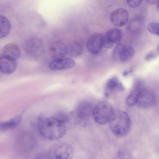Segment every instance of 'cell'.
<instances>
[{
  "label": "cell",
  "mask_w": 159,
  "mask_h": 159,
  "mask_svg": "<svg viewBox=\"0 0 159 159\" xmlns=\"http://www.w3.org/2000/svg\"><path fill=\"white\" fill-rule=\"evenodd\" d=\"M37 127L41 135L51 140H58L66 132V123L55 116L40 118L38 120Z\"/></svg>",
  "instance_id": "6da1fadb"
},
{
  "label": "cell",
  "mask_w": 159,
  "mask_h": 159,
  "mask_svg": "<svg viewBox=\"0 0 159 159\" xmlns=\"http://www.w3.org/2000/svg\"><path fill=\"white\" fill-rule=\"evenodd\" d=\"M109 123L111 131L118 137L125 136L131 129V122L129 116L125 112L121 110L114 111Z\"/></svg>",
  "instance_id": "7a4b0ae2"
},
{
  "label": "cell",
  "mask_w": 159,
  "mask_h": 159,
  "mask_svg": "<svg viewBox=\"0 0 159 159\" xmlns=\"http://www.w3.org/2000/svg\"><path fill=\"white\" fill-rule=\"evenodd\" d=\"M47 153L49 158L70 159L73 157L74 151L69 143L59 141L52 145Z\"/></svg>",
  "instance_id": "3957f363"
},
{
  "label": "cell",
  "mask_w": 159,
  "mask_h": 159,
  "mask_svg": "<svg viewBox=\"0 0 159 159\" xmlns=\"http://www.w3.org/2000/svg\"><path fill=\"white\" fill-rule=\"evenodd\" d=\"M114 112L113 108L109 103L102 101L94 108L92 116L97 123L102 125L109 122Z\"/></svg>",
  "instance_id": "277c9868"
},
{
  "label": "cell",
  "mask_w": 159,
  "mask_h": 159,
  "mask_svg": "<svg viewBox=\"0 0 159 159\" xmlns=\"http://www.w3.org/2000/svg\"><path fill=\"white\" fill-rule=\"evenodd\" d=\"M94 108L91 103L88 101H84L79 103L75 111L77 121L83 125H86L93 115Z\"/></svg>",
  "instance_id": "5b68a950"
},
{
  "label": "cell",
  "mask_w": 159,
  "mask_h": 159,
  "mask_svg": "<svg viewBox=\"0 0 159 159\" xmlns=\"http://www.w3.org/2000/svg\"><path fill=\"white\" fill-rule=\"evenodd\" d=\"M156 102V96L151 90L143 88L138 91L136 105L139 107L149 108L153 106Z\"/></svg>",
  "instance_id": "8992f818"
},
{
  "label": "cell",
  "mask_w": 159,
  "mask_h": 159,
  "mask_svg": "<svg viewBox=\"0 0 159 159\" xmlns=\"http://www.w3.org/2000/svg\"><path fill=\"white\" fill-rule=\"evenodd\" d=\"M134 53V49L131 46L119 44L114 48L112 56L115 60L125 62L133 57Z\"/></svg>",
  "instance_id": "52a82bcc"
},
{
  "label": "cell",
  "mask_w": 159,
  "mask_h": 159,
  "mask_svg": "<svg viewBox=\"0 0 159 159\" xmlns=\"http://www.w3.org/2000/svg\"><path fill=\"white\" fill-rule=\"evenodd\" d=\"M42 41L37 38H31L27 39L24 45V50L28 55L36 57L40 56L43 51Z\"/></svg>",
  "instance_id": "ba28073f"
},
{
  "label": "cell",
  "mask_w": 159,
  "mask_h": 159,
  "mask_svg": "<svg viewBox=\"0 0 159 159\" xmlns=\"http://www.w3.org/2000/svg\"><path fill=\"white\" fill-rule=\"evenodd\" d=\"M104 36L100 33L92 35L89 39L87 47L88 51L93 55L98 53L104 46Z\"/></svg>",
  "instance_id": "9c48e42d"
},
{
  "label": "cell",
  "mask_w": 159,
  "mask_h": 159,
  "mask_svg": "<svg viewBox=\"0 0 159 159\" xmlns=\"http://www.w3.org/2000/svg\"><path fill=\"white\" fill-rule=\"evenodd\" d=\"M129 18L128 11L126 9L120 8L113 11L110 15L111 23L117 27H121L128 22Z\"/></svg>",
  "instance_id": "30bf717a"
},
{
  "label": "cell",
  "mask_w": 159,
  "mask_h": 159,
  "mask_svg": "<svg viewBox=\"0 0 159 159\" xmlns=\"http://www.w3.org/2000/svg\"><path fill=\"white\" fill-rule=\"evenodd\" d=\"M145 25V19L141 15H137L132 18L128 22L126 29L128 32L133 34L140 33Z\"/></svg>",
  "instance_id": "8fae6325"
},
{
  "label": "cell",
  "mask_w": 159,
  "mask_h": 159,
  "mask_svg": "<svg viewBox=\"0 0 159 159\" xmlns=\"http://www.w3.org/2000/svg\"><path fill=\"white\" fill-rule=\"evenodd\" d=\"M48 53L50 57L53 60L64 57L66 54V46L61 41L53 42L49 47Z\"/></svg>",
  "instance_id": "7c38bea8"
},
{
  "label": "cell",
  "mask_w": 159,
  "mask_h": 159,
  "mask_svg": "<svg viewBox=\"0 0 159 159\" xmlns=\"http://www.w3.org/2000/svg\"><path fill=\"white\" fill-rule=\"evenodd\" d=\"M31 136L28 133L20 134L16 139L15 147L16 150L20 152L27 151L32 145L33 139Z\"/></svg>",
  "instance_id": "4fadbf2b"
},
{
  "label": "cell",
  "mask_w": 159,
  "mask_h": 159,
  "mask_svg": "<svg viewBox=\"0 0 159 159\" xmlns=\"http://www.w3.org/2000/svg\"><path fill=\"white\" fill-rule=\"evenodd\" d=\"M74 61L69 58H62L54 60L49 64L50 69L53 70H60L71 68L75 65Z\"/></svg>",
  "instance_id": "5bb4252c"
},
{
  "label": "cell",
  "mask_w": 159,
  "mask_h": 159,
  "mask_svg": "<svg viewBox=\"0 0 159 159\" xmlns=\"http://www.w3.org/2000/svg\"><path fill=\"white\" fill-rule=\"evenodd\" d=\"M17 66L16 60L3 55L0 57V71L2 73L11 74L16 70Z\"/></svg>",
  "instance_id": "9a60e30c"
},
{
  "label": "cell",
  "mask_w": 159,
  "mask_h": 159,
  "mask_svg": "<svg viewBox=\"0 0 159 159\" xmlns=\"http://www.w3.org/2000/svg\"><path fill=\"white\" fill-rule=\"evenodd\" d=\"M2 54L4 56L16 60L20 56V49L15 43H8L3 47Z\"/></svg>",
  "instance_id": "2e32d148"
},
{
  "label": "cell",
  "mask_w": 159,
  "mask_h": 159,
  "mask_svg": "<svg viewBox=\"0 0 159 159\" xmlns=\"http://www.w3.org/2000/svg\"><path fill=\"white\" fill-rule=\"evenodd\" d=\"M106 91L105 94L106 97L109 96L110 93L115 90L123 91L125 88L122 83L119 81L118 78L114 76L109 79L106 84Z\"/></svg>",
  "instance_id": "e0dca14e"
},
{
  "label": "cell",
  "mask_w": 159,
  "mask_h": 159,
  "mask_svg": "<svg viewBox=\"0 0 159 159\" xmlns=\"http://www.w3.org/2000/svg\"><path fill=\"white\" fill-rule=\"evenodd\" d=\"M22 114H20L13 117L7 121L0 123V131H5L15 128L20 122Z\"/></svg>",
  "instance_id": "ac0fdd59"
},
{
  "label": "cell",
  "mask_w": 159,
  "mask_h": 159,
  "mask_svg": "<svg viewBox=\"0 0 159 159\" xmlns=\"http://www.w3.org/2000/svg\"><path fill=\"white\" fill-rule=\"evenodd\" d=\"M83 50L81 44L77 42H71L66 46V54L73 57L80 55L83 52Z\"/></svg>",
  "instance_id": "d6986e66"
},
{
  "label": "cell",
  "mask_w": 159,
  "mask_h": 159,
  "mask_svg": "<svg viewBox=\"0 0 159 159\" xmlns=\"http://www.w3.org/2000/svg\"><path fill=\"white\" fill-rule=\"evenodd\" d=\"M11 28L9 20L4 16L0 15V39L7 35L11 30Z\"/></svg>",
  "instance_id": "ffe728a7"
},
{
  "label": "cell",
  "mask_w": 159,
  "mask_h": 159,
  "mask_svg": "<svg viewBox=\"0 0 159 159\" xmlns=\"http://www.w3.org/2000/svg\"><path fill=\"white\" fill-rule=\"evenodd\" d=\"M122 37L121 31L119 29L114 28L109 30L105 37L113 44L118 42Z\"/></svg>",
  "instance_id": "44dd1931"
},
{
  "label": "cell",
  "mask_w": 159,
  "mask_h": 159,
  "mask_svg": "<svg viewBox=\"0 0 159 159\" xmlns=\"http://www.w3.org/2000/svg\"><path fill=\"white\" fill-rule=\"evenodd\" d=\"M138 91L133 89L127 97L126 103L128 105L132 106L136 104Z\"/></svg>",
  "instance_id": "7402d4cb"
},
{
  "label": "cell",
  "mask_w": 159,
  "mask_h": 159,
  "mask_svg": "<svg viewBox=\"0 0 159 159\" xmlns=\"http://www.w3.org/2000/svg\"><path fill=\"white\" fill-rule=\"evenodd\" d=\"M148 31L151 33L159 35V23L152 22L149 23L148 26Z\"/></svg>",
  "instance_id": "603a6c76"
},
{
  "label": "cell",
  "mask_w": 159,
  "mask_h": 159,
  "mask_svg": "<svg viewBox=\"0 0 159 159\" xmlns=\"http://www.w3.org/2000/svg\"><path fill=\"white\" fill-rule=\"evenodd\" d=\"M143 0H126L128 5L130 7L135 8L139 7Z\"/></svg>",
  "instance_id": "cb8c5ba5"
},
{
  "label": "cell",
  "mask_w": 159,
  "mask_h": 159,
  "mask_svg": "<svg viewBox=\"0 0 159 159\" xmlns=\"http://www.w3.org/2000/svg\"><path fill=\"white\" fill-rule=\"evenodd\" d=\"M143 81L141 79H136L134 82L133 85L134 89L139 90L144 88Z\"/></svg>",
  "instance_id": "d4e9b609"
},
{
  "label": "cell",
  "mask_w": 159,
  "mask_h": 159,
  "mask_svg": "<svg viewBox=\"0 0 159 159\" xmlns=\"http://www.w3.org/2000/svg\"><path fill=\"white\" fill-rule=\"evenodd\" d=\"M156 57V55L153 53L148 54L145 57V59L147 61L153 59Z\"/></svg>",
  "instance_id": "484cf974"
},
{
  "label": "cell",
  "mask_w": 159,
  "mask_h": 159,
  "mask_svg": "<svg viewBox=\"0 0 159 159\" xmlns=\"http://www.w3.org/2000/svg\"><path fill=\"white\" fill-rule=\"evenodd\" d=\"M146 1L150 4H157L159 2V0H146Z\"/></svg>",
  "instance_id": "4316f807"
},
{
  "label": "cell",
  "mask_w": 159,
  "mask_h": 159,
  "mask_svg": "<svg viewBox=\"0 0 159 159\" xmlns=\"http://www.w3.org/2000/svg\"><path fill=\"white\" fill-rule=\"evenodd\" d=\"M123 76H127V75H128V72L127 71H125L123 72Z\"/></svg>",
  "instance_id": "83f0119b"
}]
</instances>
